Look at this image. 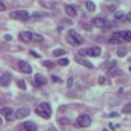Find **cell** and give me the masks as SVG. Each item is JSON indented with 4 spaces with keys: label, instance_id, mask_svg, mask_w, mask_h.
Wrapping results in <instances>:
<instances>
[{
    "label": "cell",
    "instance_id": "1",
    "mask_svg": "<svg viewBox=\"0 0 131 131\" xmlns=\"http://www.w3.org/2000/svg\"><path fill=\"white\" fill-rule=\"evenodd\" d=\"M78 52L79 55L82 57H98L101 54V48L99 47L81 48L78 51Z\"/></svg>",
    "mask_w": 131,
    "mask_h": 131
},
{
    "label": "cell",
    "instance_id": "2",
    "mask_svg": "<svg viewBox=\"0 0 131 131\" xmlns=\"http://www.w3.org/2000/svg\"><path fill=\"white\" fill-rule=\"evenodd\" d=\"M10 18L15 19V20H19L21 21H26L29 19V12L25 10H20L16 12H12L9 15Z\"/></svg>",
    "mask_w": 131,
    "mask_h": 131
},
{
    "label": "cell",
    "instance_id": "3",
    "mask_svg": "<svg viewBox=\"0 0 131 131\" xmlns=\"http://www.w3.org/2000/svg\"><path fill=\"white\" fill-rule=\"evenodd\" d=\"M76 121L82 128H87L91 125V118L87 114H82L76 119Z\"/></svg>",
    "mask_w": 131,
    "mask_h": 131
},
{
    "label": "cell",
    "instance_id": "4",
    "mask_svg": "<svg viewBox=\"0 0 131 131\" xmlns=\"http://www.w3.org/2000/svg\"><path fill=\"white\" fill-rule=\"evenodd\" d=\"M0 113H1L3 116H5L7 121H12L14 118L13 115V110L9 106H4V107L0 109Z\"/></svg>",
    "mask_w": 131,
    "mask_h": 131
},
{
    "label": "cell",
    "instance_id": "5",
    "mask_svg": "<svg viewBox=\"0 0 131 131\" xmlns=\"http://www.w3.org/2000/svg\"><path fill=\"white\" fill-rule=\"evenodd\" d=\"M30 109L28 107H20L16 110V118L17 119H23L30 116Z\"/></svg>",
    "mask_w": 131,
    "mask_h": 131
},
{
    "label": "cell",
    "instance_id": "6",
    "mask_svg": "<svg viewBox=\"0 0 131 131\" xmlns=\"http://www.w3.org/2000/svg\"><path fill=\"white\" fill-rule=\"evenodd\" d=\"M12 81V75L9 72L4 73L0 76V86L2 87H7Z\"/></svg>",
    "mask_w": 131,
    "mask_h": 131
},
{
    "label": "cell",
    "instance_id": "7",
    "mask_svg": "<svg viewBox=\"0 0 131 131\" xmlns=\"http://www.w3.org/2000/svg\"><path fill=\"white\" fill-rule=\"evenodd\" d=\"M18 66H19L20 71L22 73H25V74H31L32 73V68L30 66V64L27 63L26 61H20L18 63Z\"/></svg>",
    "mask_w": 131,
    "mask_h": 131
},
{
    "label": "cell",
    "instance_id": "8",
    "mask_svg": "<svg viewBox=\"0 0 131 131\" xmlns=\"http://www.w3.org/2000/svg\"><path fill=\"white\" fill-rule=\"evenodd\" d=\"M92 23L94 26H96L97 28H106L108 26V22L103 18H100V17H96L93 19Z\"/></svg>",
    "mask_w": 131,
    "mask_h": 131
},
{
    "label": "cell",
    "instance_id": "9",
    "mask_svg": "<svg viewBox=\"0 0 131 131\" xmlns=\"http://www.w3.org/2000/svg\"><path fill=\"white\" fill-rule=\"evenodd\" d=\"M75 60L78 63H80L82 66H84L85 67L93 68V64L90 62L88 59H86L84 57H82L80 55H77V56H75Z\"/></svg>",
    "mask_w": 131,
    "mask_h": 131
},
{
    "label": "cell",
    "instance_id": "10",
    "mask_svg": "<svg viewBox=\"0 0 131 131\" xmlns=\"http://www.w3.org/2000/svg\"><path fill=\"white\" fill-rule=\"evenodd\" d=\"M32 33L30 31H22L19 34V39L24 43H28L31 40Z\"/></svg>",
    "mask_w": 131,
    "mask_h": 131
},
{
    "label": "cell",
    "instance_id": "11",
    "mask_svg": "<svg viewBox=\"0 0 131 131\" xmlns=\"http://www.w3.org/2000/svg\"><path fill=\"white\" fill-rule=\"evenodd\" d=\"M35 80L37 85H39V86H43L48 83L46 77L43 76V75H41V74H36L35 75Z\"/></svg>",
    "mask_w": 131,
    "mask_h": 131
},
{
    "label": "cell",
    "instance_id": "12",
    "mask_svg": "<svg viewBox=\"0 0 131 131\" xmlns=\"http://www.w3.org/2000/svg\"><path fill=\"white\" fill-rule=\"evenodd\" d=\"M69 35H71V36L72 37V38H73L74 39H75L78 43H79V45L84 43V38L79 34V33H77L75 30H70V31H69Z\"/></svg>",
    "mask_w": 131,
    "mask_h": 131
},
{
    "label": "cell",
    "instance_id": "13",
    "mask_svg": "<svg viewBox=\"0 0 131 131\" xmlns=\"http://www.w3.org/2000/svg\"><path fill=\"white\" fill-rule=\"evenodd\" d=\"M23 126L26 131H37V129H38L36 124L31 121H28L24 122Z\"/></svg>",
    "mask_w": 131,
    "mask_h": 131
},
{
    "label": "cell",
    "instance_id": "14",
    "mask_svg": "<svg viewBox=\"0 0 131 131\" xmlns=\"http://www.w3.org/2000/svg\"><path fill=\"white\" fill-rule=\"evenodd\" d=\"M108 73L112 77H116V76H120L123 75V71L121 69L118 68L116 67H111L108 70Z\"/></svg>",
    "mask_w": 131,
    "mask_h": 131
},
{
    "label": "cell",
    "instance_id": "15",
    "mask_svg": "<svg viewBox=\"0 0 131 131\" xmlns=\"http://www.w3.org/2000/svg\"><path fill=\"white\" fill-rule=\"evenodd\" d=\"M65 11H66V13L69 16H71V17H75L77 15V12H76V10L75 9V7H73L71 5H66Z\"/></svg>",
    "mask_w": 131,
    "mask_h": 131
},
{
    "label": "cell",
    "instance_id": "16",
    "mask_svg": "<svg viewBox=\"0 0 131 131\" xmlns=\"http://www.w3.org/2000/svg\"><path fill=\"white\" fill-rule=\"evenodd\" d=\"M35 113L38 115L39 116H41L42 118H44V119H49V118H50V116H51L50 115L48 114L46 112H44V111L42 108H41L39 106L35 109Z\"/></svg>",
    "mask_w": 131,
    "mask_h": 131
},
{
    "label": "cell",
    "instance_id": "17",
    "mask_svg": "<svg viewBox=\"0 0 131 131\" xmlns=\"http://www.w3.org/2000/svg\"><path fill=\"white\" fill-rule=\"evenodd\" d=\"M122 40L124 41V42H130L131 41V30L123 31Z\"/></svg>",
    "mask_w": 131,
    "mask_h": 131
},
{
    "label": "cell",
    "instance_id": "18",
    "mask_svg": "<svg viewBox=\"0 0 131 131\" xmlns=\"http://www.w3.org/2000/svg\"><path fill=\"white\" fill-rule=\"evenodd\" d=\"M39 106L41 108H42L44 112H46L48 114H49L51 116V114H52V108H51V106L49 105L48 102H42Z\"/></svg>",
    "mask_w": 131,
    "mask_h": 131
},
{
    "label": "cell",
    "instance_id": "19",
    "mask_svg": "<svg viewBox=\"0 0 131 131\" xmlns=\"http://www.w3.org/2000/svg\"><path fill=\"white\" fill-rule=\"evenodd\" d=\"M42 6L48 9H52L57 6V3L52 2V1H45L42 3Z\"/></svg>",
    "mask_w": 131,
    "mask_h": 131
},
{
    "label": "cell",
    "instance_id": "20",
    "mask_svg": "<svg viewBox=\"0 0 131 131\" xmlns=\"http://www.w3.org/2000/svg\"><path fill=\"white\" fill-rule=\"evenodd\" d=\"M126 53H127V48H126V47H125V46H120V47L118 48L117 52H116V54H117L118 57H125L126 55Z\"/></svg>",
    "mask_w": 131,
    "mask_h": 131
},
{
    "label": "cell",
    "instance_id": "21",
    "mask_svg": "<svg viewBox=\"0 0 131 131\" xmlns=\"http://www.w3.org/2000/svg\"><path fill=\"white\" fill-rule=\"evenodd\" d=\"M31 40H33L34 42L39 43V42H42L43 40V37L39 34H37V33H32Z\"/></svg>",
    "mask_w": 131,
    "mask_h": 131
},
{
    "label": "cell",
    "instance_id": "22",
    "mask_svg": "<svg viewBox=\"0 0 131 131\" xmlns=\"http://www.w3.org/2000/svg\"><path fill=\"white\" fill-rule=\"evenodd\" d=\"M86 5V8H87V10L89 11V12H94L96 10V5L95 3L93 2H91V1H87L85 3Z\"/></svg>",
    "mask_w": 131,
    "mask_h": 131
},
{
    "label": "cell",
    "instance_id": "23",
    "mask_svg": "<svg viewBox=\"0 0 131 131\" xmlns=\"http://www.w3.org/2000/svg\"><path fill=\"white\" fill-rule=\"evenodd\" d=\"M48 16V14L47 12H35L32 15L33 17H35V18H43V17H46Z\"/></svg>",
    "mask_w": 131,
    "mask_h": 131
},
{
    "label": "cell",
    "instance_id": "24",
    "mask_svg": "<svg viewBox=\"0 0 131 131\" xmlns=\"http://www.w3.org/2000/svg\"><path fill=\"white\" fill-rule=\"evenodd\" d=\"M121 112L125 114H131V103L125 104L121 110Z\"/></svg>",
    "mask_w": 131,
    "mask_h": 131
},
{
    "label": "cell",
    "instance_id": "25",
    "mask_svg": "<svg viewBox=\"0 0 131 131\" xmlns=\"http://www.w3.org/2000/svg\"><path fill=\"white\" fill-rule=\"evenodd\" d=\"M66 54V51L62 48H57L53 51V55L55 57H60V56H62Z\"/></svg>",
    "mask_w": 131,
    "mask_h": 131
},
{
    "label": "cell",
    "instance_id": "26",
    "mask_svg": "<svg viewBox=\"0 0 131 131\" xmlns=\"http://www.w3.org/2000/svg\"><path fill=\"white\" fill-rule=\"evenodd\" d=\"M67 42L71 44V45H72V46H75V47H76V46H78V45H79V43H78L71 36V35H67Z\"/></svg>",
    "mask_w": 131,
    "mask_h": 131
},
{
    "label": "cell",
    "instance_id": "27",
    "mask_svg": "<svg viewBox=\"0 0 131 131\" xmlns=\"http://www.w3.org/2000/svg\"><path fill=\"white\" fill-rule=\"evenodd\" d=\"M43 65L45 67H47L48 69H53L55 67V63L52 62L51 61H44L43 62Z\"/></svg>",
    "mask_w": 131,
    "mask_h": 131
},
{
    "label": "cell",
    "instance_id": "28",
    "mask_svg": "<svg viewBox=\"0 0 131 131\" xmlns=\"http://www.w3.org/2000/svg\"><path fill=\"white\" fill-rule=\"evenodd\" d=\"M16 84H17V86L20 88V89H21L23 90H26V82H25L23 80H18L17 82H16Z\"/></svg>",
    "mask_w": 131,
    "mask_h": 131
},
{
    "label": "cell",
    "instance_id": "29",
    "mask_svg": "<svg viewBox=\"0 0 131 131\" xmlns=\"http://www.w3.org/2000/svg\"><path fill=\"white\" fill-rule=\"evenodd\" d=\"M114 16H115V18H116V19L121 20L125 16V12L123 11H118L114 14Z\"/></svg>",
    "mask_w": 131,
    "mask_h": 131
},
{
    "label": "cell",
    "instance_id": "30",
    "mask_svg": "<svg viewBox=\"0 0 131 131\" xmlns=\"http://www.w3.org/2000/svg\"><path fill=\"white\" fill-rule=\"evenodd\" d=\"M109 43H112V44H120L122 43L123 41L119 39H116V38H111L108 41Z\"/></svg>",
    "mask_w": 131,
    "mask_h": 131
},
{
    "label": "cell",
    "instance_id": "31",
    "mask_svg": "<svg viewBox=\"0 0 131 131\" xmlns=\"http://www.w3.org/2000/svg\"><path fill=\"white\" fill-rule=\"evenodd\" d=\"M57 63L61 66H67L70 63V61L68 58H61L57 61Z\"/></svg>",
    "mask_w": 131,
    "mask_h": 131
},
{
    "label": "cell",
    "instance_id": "32",
    "mask_svg": "<svg viewBox=\"0 0 131 131\" xmlns=\"http://www.w3.org/2000/svg\"><path fill=\"white\" fill-rule=\"evenodd\" d=\"M60 123L62 125H69L70 121H69V119L67 118V117H62V118H61Z\"/></svg>",
    "mask_w": 131,
    "mask_h": 131
},
{
    "label": "cell",
    "instance_id": "33",
    "mask_svg": "<svg viewBox=\"0 0 131 131\" xmlns=\"http://www.w3.org/2000/svg\"><path fill=\"white\" fill-rule=\"evenodd\" d=\"M73 83H74V80H73V77H70L69 79L67 80V87L69 89H71L73 85Z\"/></svg>",
    "mask_w": 131,
    "mask_h": 131
},
{
    "label": "cell",
    "instance_id": "34",
    "mask_svg": "<svg viewBox=\"0 0 131 131\" xmlns=\"http://www.w3.org/2000/svg\"><path fill=\"white\" fill-rule=\"evenodd\" d=\"M51 77H52V81H54V82H57V83H62V82H63L62 80H61V78L57 77L56 75H52Z\"/></svg>",
    "mask_w": 131,
    "mask_h": 131
},
{
    "label": "cell",
    "instance_id": "35",
    "mask_svg": "<svg viewBox=\"0 0 131 131\" xmlns=\"http://www.w3.org/2000/svg\"><path fill=\"white\" fill-rule=\"evenodd\" d=\"M105 81H106V79L104 76H100L99 79H98V83L100 84H103L105 83Z\"/></svg>",
    "mask_w": 131,
    "mask_h": 131
},
{
    "label": "cell",
    "instance_id": "36",
    "mask_svg": "<svg viewBox=\"0 0 131 131\" xmlns=\"http://www.w3.org/2000/svg\"><path fill=\"white\" fill-rule=\"evenodd\" d=\"M5 10H6V7L4 5V3L2 1H0V12H3Z\"/></svg>",
    "mask_w": 131,
    "mask_h": 131
},
{
    "label": "cell",
    "instance_id": "37",
    "mask_svg": "<svg viewBox=\"0 0 131 131\" xmlns=\"http://www.w3.org/2000/svg\"><path fill=\"white\" fill-rule=\"evenodd\" d=\"M30 54H31V55L35 56V57H41L40 55L37 54L36 52H35V51H32V50H30Z\"/></svg>",
    "mask_w": 131,
    "mask_h": 131
},
{
    "label": "cell",
    "instance_id": "38",
    "mask_svg": "<svg viewBox=\"0 0 131 131\" xmlns=\"http://www.w3.org/2000/svg\"><path fill=\"white\" fill-rule=\"evenodd\" d=\"M126 20H128V21H129V22H131V12H129L128 14L126 15Z\"/></svg>",
    "mask_w": 131,
    "mask_h": 131
},
{
    "label": "cell",
    "instance_id": "39",
    "mask_svg": "<svg viewBox=\"0 0 131 131\" xmlns=\"http://www.w3.org/2000/svg\"><path fill=\"white\" fill-rule=\"evenodd\" d=\"M5 39L7 40H12V36L11 35H5Z\"/></svg>",
    "mask_w": 131,
    "mask_h": 131
},
{
    "label": "cell",
    "instance_id": "40",
    "mask_svg": "<svg viewBox=\"0 0 131 131\" xmlns=\"http://www.w3.org/2000/svg\"><path fill=\"white\" fill-rule=\"evenodd\" d=\"M48 131H57V129L54 128V127H51V128L48 129Z\"/></svg>",
    "mask_w": 131,
    "mask_h": 131
},
{
    "label": "cell",
    "instance_id": "41",
    "mask_svg": "<svg viewBox=\"0 0 131 131\" xmlns=\"http://www.w3.org/2000/svg\"><path fill=\"white\" fill-rule=\"evenodd\" d=\"M2 123H3V120H2V118L0 117V125H2Z\"/></svg>",
    "mask_w": 131,
    "mask_h": 131
},
{
    "label": "cell",
    "instance_id": "42",
    "mask_svg": "<svg viewBox=\"0 0 131 131\" xmlns=\"http://www.w3.org/2000/svg\"><path fill=\"white\" fill-rule=\"evenodd\" d=\"M102 131H108V130L106 129H102Z\"/></svg>",
    "mask_w": 131,
    "mask_h": 131
},
{
    "label": "cell",
    "instance_id": "43",
    "mask_svg": "<svg viewBox=\"0 0 131 131\" xmlns=\"http://www.w3.org/2000/svg\"><path fill=\"white\" fill-rule=\"evenodd\" d=\"M129 71H131V66H130V67H129Z\"/></svg>",
    "mask_w": 131,
    "mask_h": 131
},
{
    "label": "cell",
    "instance_id": "44",
    "mask_svg": "<svg viewBox=\"0 0 131 131\" xmlns=\"http://www.w3.org/2000/svg\"><path fill=\"white\" fill-rule=\"evenodd\" d=\"M129 61H131V57H130V58H129Z\"/></svg>",
    "mask_w": 131,
    "mask_h": 131
}]
</instances>
